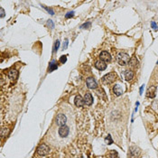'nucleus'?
I'll return each instance as SVG.
<instances>
[{
	"label": "nucleus",
	"mask_w": 158,
	"mask_h": 158,
	"mask_svg": "<svg viewBox=\"0 0 158 158\" xmlns=\"http://www.w3.org/2000/svg\"><path fill=\"white\" fill-rule=\"evenodd\" d=\"M74 132L75 126H62L57 128L52 127L47 135V140L55 146H62L72 140Z\"/></svg>",
	"instance_id": "nucleus-1"
},
{
	"label": "nucleus",
	"mask_w": 158,
	"mask_h": 158,
	"mask_svg": "<svg viewBox=\"0 0 158 158\" xmlns=\"http://www.w3.org/2000/svg\"><path fill=\"white\" fill-rule=\"evenodd\" d=\"M55 124L58 126H74V117L71 108H64V111H61L57 114L55 118Z\"/></svg>",
	"instance_id": "nucleus-2"
},
{
	"label": "nucleus",
	"mask_w": 158,
	"mask_h": 158,
	"mask_svg": "<svg viewBox=\"0 0 158 158\" xmlns=\"http://www.w3.org/2000/svg\"><path fill=\"white\" fill-rule=\"evenodd\" d=\"M117 62L119 63V65L121 66H125L126 64H128L129 61H130V57L129 55L126 53H119L117 54Z\"/></svg>",
	"instance_id": "nucleus-3"
},
{
	"label": "nucleus",
	"mask_w": 158,
	"mask_h": 158,
	"mask_svg": "<svg viewBox=\"0 0 158 158\" xmlns=\"http://www.w3.org/2000/svg\"><path fill=\"white\" fill-rule=\"evenodd\" d=\"M117 80V74L115 72H110L102 77V82L104 84H111Z\"/></svg>",
	"instance_id": "nucleus-4"
},
{
	"label": "nucleus",
	"mask_w": 158,
	"mask_h": 158,
	"mask_svg": "<svg viewBox=\"0 0 158 158\" xmlns=\"http://www.w3.org/2000/svg\"><path fill=\"white\" fill-rule=\"evenodd\" d=\"M36 152L39 155H42V156H44V155H47L48 153H50V147L45 144H41L37 149H36Z\"/></svg>",
	"instance_id": "nucleus-5"
},
{
	"label": "nucleus",
	"mask_w": 158,
	"mask_h": 158,
	"mask_svg": "<svg viewBox=\"0 0 158 158\" xmlns=\"http://www.w3.org/2000/svg\"><path fill=\"white\" fill-rule=\"evenodd\" d=\"M141 150L136 146H131L129 148V158H137L139 157Z\"/></svg>",
	"instance_id": "nucleus-6"
},
{
	"label": "nucleus",
	"mask_w": 158,
	"mask_h": 158,
	"mask_svg": "<svg viewBox=\"0 0 158 158\" xmlns=\"http://www.w3.org/2000/svg\"><path fill=\"white\" fill-rule=\"evenodd\" d=\"M86 84H87L89 89H97L98 88V84H97V82L95 81V79L94 78H91V77L87 79Z\"/></svg>",
	"instance_id": "nucleus-7"
},
{
	"label": "nucleus",
	"mask_w": 158,
	"mask_h": 158,
	"mask_svg": "<svg viewBox=\"0 0 158 158\" xmlns=\"http://www.w3.org/2000/svg\"><path fill=\"white\" fill-rule=\"evenodd\" d=\"M155 93H156V87L155 86H151L146 91V97L150 98V99H153L155 97Z\"/></svg>",
	"instance_id": "nucleus-8"
},
{
	"label": "nucleus",
	"mask_w": 158,
	"mask_h": 158,
	"mask_svg": "<svg viewBox=\"0 0 158 158\" xmlns=\"http://www.w3.org/2000/svg\"><path fill=\"white\" fill-rule=\"evenodd\" d=\"M99 58L101 61H103L105 62H110L111 61V56H110V54L108 53V52H106V51H104L102 52L100 55H99Z\"/></svg>",
	"instance_id": "nucleus-9"
},
{
	"label": "nucleus",
	"mask_w": 158,
	"mask_h": 158,
	"mask_svg": "<svg viewBox=\"0 0 158 158\" xmlns=\"http://www.w3.org/2000/svg\"><path fill=\"white\" fill-rule=\"evenodd\" d=\"M74 102H75L76 107H78V108L82 107V106L85 104V102H84V99L81 97V95H77L76 97H75V100H74Z\"/></svg>",
	"instance_id": "nucleus-10"
},
{
	"label": "nucleus",
	"mask_w": 158,
	"mask_h": 158,
	"mask_svg": "<svg viewBox=\"0 0 158 158\" xmlns=\"http://www.w3.org/2000/svg\"><path fill=\"white\" fill-rule=\"evenodd\" d=\"M83 99H84V102H85V104L86 105H88V106H90L91 104L93 103V98H92L91 93H90V92H87Z\"/></svg>",
	"instance_id": "nucleus-11"
},
{
	"label": "nucleus",
	"mask_w": 158,
	"mask_h": 158,
	"mask_svg": "<svg viewBox=\"0 0 158 158\" xmlns=\"http://www.w3.org/2000/svg\"><path fill=\"white\" fill-rule=\"evenodd\" d=\"M95 67L97 68L99 71H104V70H106V68H107V64L105 62L103 61H101V60H99L98 62H96L95 63Z\"/></svg>",
	"instance_id": "nucleus-12"
},
{
	"label": "nucleus",
	"mask_w": 158,
	"mask_h": 158,
	"mask_svg": "<svg viewBox=\"0 0 158 158\" xmlns=\"http://www.w3.org/2000/svg\"><path fill=\"white\" fill-rule=\"evenodd\" d=\"M113 92L116 96H120L123 94V89L119 84H116L113 87Z\"/></svg>",
	"instance_id": "nucleus-13"
},
{
	"label": "nucleus",
	"mask_w": 158,
	"mask_h": 158,
	"mask_svg": "<svg viewBox=\"0 0 158 158\" xmlns=\"http://www.w3.org/2000/svg\"><path fill=\"white\" fill-rule=\"evenodd\" d=\"M7 75H8L9 79H11V80H15L18 77V72L15 69H11V70H9Z\"/></svg>",
	"instance_id": "nucleus-14"
},
{
	"label": "nucleus",
	"mask_w": 158,
	"mask_h": 158,
	"mask_svg": "<svg viewBox=\"0 0 158 158\" xmlns=\"http://www.w3.org/2000/svg\"><path fill=\"white\" fill-rule=\"evenodd\" d=\"M138 61H137V59L135 58V57H133V58L130 59V61H129V66H130L132 69H135V68L138 67Z\"/></svg>",
	"instance_id": "nucleus-15"
},
{
	"label": "nucleus",
	"mask_w": 158,
	"mask_h": 158,
	"mask_svg": "<svg viewBox=\"0 0 158 158\" xmlns=\"http://www.w3.org/2000/svg\"><path fill=\"white\" fill-rule=\"evenodd\" d=\"M134 72L133 71H130V70H127L125 72V79H126V81H131V80H133V78H134Z\"/></svg>",
	"instance_id": "nucleus-16"
},
{
	"label": "nucleus",
	"mask_w": 158,
	"mask_h": 158,
	"mask_svg": "<svg viewBox=\"0 0 158 158\" xmlns=\"http://www.w3.org/2000/svg\"><path fill=\"white\" fill-rule=\"evenodd\" d=\"M58 68V65H57V62H56V61H54L53 60L51 63H50V67H49V72H53L54 70H56Z\"/></svg>",
	"instance_id": "nucleus-17"
},
{
	"label": "nucleus",
	"mask_w": 158,
	"mask_h": 158,
	"mask_svg": "<svg viewBox=\"0 0 158 158\" xmlns=\"http://www.w3.org/2000/svg\"><path fill=\"white\" fill-rule=\"evenodd\" d=\"M109 157L110 158H118V154H117V153L116 152V151L112 150V151L109 153Z\"/></svg>",
	"instance_id": "nucleus-18"
},
{
	"label": "nucleus",
	"mask_w": 158,
	"mask_h": 158,
	"mask_svg": "<svg viewBox=\"0 0 158 158\" xmlns=\"http://www.w3.org/2000/svg\"><path fill=\"white\" fill-rule=\"evenodd\" d=\"M59 46H60V42L59 40H57L55 42V43H54V46H53V53H56L57 52V50H58Z\"/></svg>",
	"instance_id": "nucleus-19"
},
{
	"label": "nucleus",
	"mask_w": 158,
	"mask_h": 158,
	"mask_svg": "<svg viewBox=\"0 0 158 158\" xmlns=\"http://www.w3.org/2000/svg\"><path fill=\"white\" fill-rule=\"evenodd\" d=\"M90 25H91L90 23H86V24H83L81 25V28H82V29H86V28H87V29H88V28L90 27Z\"/></svg>",
	"instance_id": "nucleus-20"
},
{
	"label": "nucleus",
	"mask_w": 158,
	"mask_h": 158,
	"mask_svg": "<svg viewBox=\"0 0 158 158\" xmlns=\"http://www.w3.org/2000/svg\"><path fill=\"white\" fill-rule=\"evenodd\" d=\"M66 61H67V56H66V55L62 56V57L60 58V62L61 63H65L66 62Z\"/></svg>",
	"instance_id": "nucleus-21"
},
{
	"label": "nucleus",
	"mask_w": 158,
	"mask_h": 158,
	"mask_svg": "<svg viewBox=\"0 0 158 158\" xmlns=\"http://www.w3.org/2000/svg\"><path fill=\"white\" fill-rule=\"evenodd\" d=\"M106 142H107L108 144H111L113 143V140L111 139V136H110V135H108V137L106 138Z\"/></svg>",
	"instance_id": "nucleus-22"
},
{
	"label": "nucleus",
	"mask_w": 158,
	"mask_h": 158,
	"mask_svg": "<svg viewBox=\"0 0 158 158\" xmlns=\"http://www.w3.org/2000/svg\"><path fill=\"white\" fill-rule=\"evenodd\" d=\"M151 26H152V28L153 29H154V30H157L158 29V25L155 24V22H152L151 23Z\"/></svg>",
	"instance_id": "nucleus-23"
},
{
	"label": "nucleus",
	"mask_w": 158,
	"mask_h": 158,
	"mask_svg": "<svg viewBox=\"0 0 158 158\" xmlns=\"http://www.w3.org/2000/svg\"><path fill=\"white\" fill-rule=\"evenodd\" d=\"M73 15H74V13H73V12H69V13L66 14L65 17L66 18H71V17H72Z\"/></svg>",
	"instance_id": "nucleus-24"
},
{
	"label": "nucleus",
	"mask_w": 158,
	"mask_h": 158,
	"mask_svg": "<svg viewBox=\"0 0 158 158\" xmlns=\"http://www.w3.org/2000/svg\"><path fill=\"white\" fill-rule=\"evenodd\" d=\"M43 7H44V8L46 9V10H47V11H48V12H49V13H51V14H54L53 11V10H52V9L48 8V7H46V6H43Z\"/></svg>",
	"instance_id": "nucleus-25"
},
{
	"label": "nucleus",
	"mask_w": 158,
	"mask_h": 158,
	"mask_svg": "<svg viewBox=\"0 0 158 158\" xmlns=\"http://www.w3.org/2000/svg\"><path fill=\"white\" fill-rule=\"evenodd\" d=\"M48 25H51V27H52V28H53L54 27V24H53V21H52V20H49V21H48Z\"/></svg>",
	"instance_id": "nucleus-26"
},
{
	"label": "nucleus",
	"mask_w": 158,
	"mask_h": 158,
	"mask_svg": "<svg viewBox=\"0 0 158 158\" xmlns=\"http://www.w3.org/2000/svg\"><path fill=\"white\" fill-rule=\"evenodd\" d=\"M67 46H68V40H66L65 41V43H63V46H62L63 50L66 49V48H67Z\"/></svg>",
	"instance_id": "nucleus-27"
},
{
	"label": "nucleus",
	"mask_w": 158,
	"mask_h": 158,
	"mask_svg": "<svg viewBox=\"0 0 158 158\" xmlns=\"http://www.w3.org/2000/svg\"><path fill=\"white\" fill-rule=\"evenodd\" d=\"M0 10H1V17H4L5 16V10L2 7L0 8Z\"/></svg>",
	"instance_id": "nucleus-28"
},
{
	"label": "nucleus",
	"mask_w": 158,
	"mask_h": 158,
	"mask_svg": "<svg viewBox=\"0 0 158 158\" xmlns=\"http://www.w3.org/2000/svg\"><path fill=\"white\" fill-rule=\"evenodd\" d=\"M143 88H144V86H142V87L140 88V94H142V92H143Z\"/></svg>",
	"instance_id": "nucleus-29"
},
{
	"label": "nucleus",
	"mask_w": 158,
	"mask_h": 158,
	"mask_svg": "<svg viewBox=\"0 0 158 158\" xmlns=\"http://www.w3.org/2000/svg\"><path fill=\"white\" fill-rule=\"evenodd\" d=\"M157 64H158V61H157Z\"/></svg>",
	"instance_id": "nucleus-30"
}]
</instances>
